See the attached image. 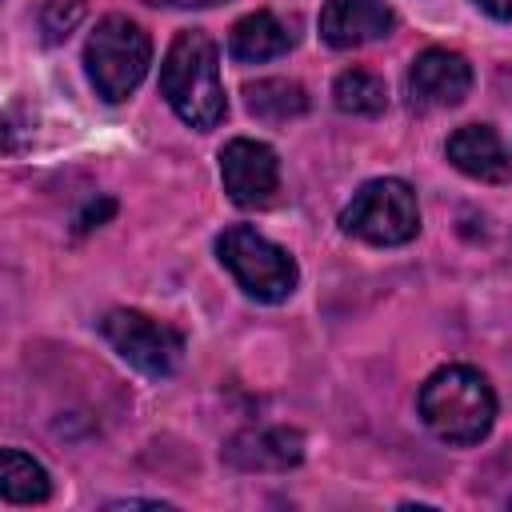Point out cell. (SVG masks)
<instances>
[{
    "instance_id": "10",
    "label": "cell",
    "mask_w": 512,
    "mask_h": 512,
    "mask_svg": "<svg viewBox=\"0 0 512 512\" xmlns=\"http://www.w3.org/2000/svg\"><path fill=\"white\" fill-rule=\"evenodd\" d=\"M448 160L472 176V180H484V184H504L512 180V156L504 148V140L496 136V128L488 124H464L448 136Z\"/></svg>"
},
{
    "instance_id": "15",
    "label": "cell",
    "mask_w": 512,
    "mask_h": 512,
    "mask_svg": "<svg viewBox=\"0 0 512 512\" xmlns=\"http://www.w3.org/2000/svg\"><path fill=\"white\" fill-rule=\"evenodd\" d=\"M332 100H336V108L348 112V116H380L384 104H388V88H384L380 76H372V72H364V68H348V72L336 76Z\"/></svg>"
},
{
    "instance_id": "4",
    "label": "cell",
    "mask_w": 512,
    "mask_h": 512,
    "mask_svg": "<svg viewBox=\"0 0 512 512\" xmlns=\"http://www.w3.org/2000/svg\"><path fill=\"white\" fill-rule=\"evenodd\" d=\"M216 252H220V264L236 276V284L252 296V300H264V304H280L296 292V260L272 244L268 236H260L256 228L248 224H232L220 232L216 240Z\"/></svg>"
},
{
    "instance_id": "12",
    "label": "cell",
    "mask_w": 512,
    "mask_h": 512,
    "mask_svg": "<svg viewBox=\"0 0 512 512\" xmlns=\"http://www.w3.org/2000/svg\"><path fill=\"white\" fill-rule=\"evenodd\" d=\"M288 48H292V28L272 12H248L244 20H236V28L228 36V52L244 64L284 56Z\"/></svg>"
},
{
    "instance_id": "11",
    "label": "cell",
    "mask_w": 512,
    "mask_h": 512,
    "mask_svg": "<svg viewBox=\"0 0 512 512\" xmlns=\"http://www.w3.org/2000/svg\"><path fill=\"white\" fill-rule=\"evenodd\" d=\"M300 456H304V436L292 428L240 432L224 448V460L244 468V472H284V468L300 464Z\"/></svg>"
},
{
    "instance_id": "3",
    "label": "cell",
    "mask_w": 512,
    "mask_h": 512,
    "mask_svg": "<svg viewBox=\"0 0 512 512\" xmlns=\"http://www.w3.org/2000/svg\"><path fill=\"white\" fill-rule=\"evenodd\" d=\"M84 64H88V76H92L96 92L108 104H120L144 80V72L152 64V40L136 20L104 16L92 28L88 44H84Z\"/></svg>"
},
{
    "instance_id": "18",
    "label": "cell",
    "mask_w": 512,
    "mask_h": 512,
    "mask_svg": "<svg viewBox=\"0 0 512 512\" xmlns=\"http://www.w3.org/2000/svg\"><path fill=\"white\" fill-rule=\"evenodd\" d=\"M148 4H168V8H212L224 0H148Z\"/></svg>"
},
{
    "instance_id": "6",
    "label": "cell",
    "mask_w": 512,
    "mask_h": 512,
    "mask_svg": "<svg viewBox=\"0 0 512 512\" xmlns=\"http://www.w3.org/2000/svg\"><path fill=\"white\" fill-rule=\"evenodd\" d=\"M100 332L144 376H172L180 368V360H184V336L172 324L152 320L144 312L116 308V312H108L100 320Z\"/></svg>"
},
{
    "instance_id": "17",
    "label": "cell",
    "mask_w": 512,
    "mask_h": 512,
    "mask_svg": "<svg viewBox=\"0 0 512 512\" xmlns=\"http://www.w3.org/2000/svg\"><path fill=\"white\" fill-rule=\"evenodd\" d=\"M492 20H512V0H476Z\"/></svg>"
},
{
    "instance_id": "2",
    "label": "cell",
    "mask_w": 512,
    "mask_h": 512,
    "mask_svg": "<svg viewBox=\"0 0 512 512\" xmlns=\"http://www.w3.org/2000/svg\"><path fill=\"white\" fill-rule=\"evenodd\" d=\"M424 424L448 444H476L496 420V396L488 380L468 364H448L432 372L420 388Z\"/></svg>"
},
{
    "instance_id": "8",
    "label": "cell",
    "mask_w": 512,
    "mask_h": 512,
    "mask_svg": "<svg viewBox=\"0 0 512 512\" xmlns=\"http://www.w3.org/2000/svg\"><path fill=\"white\" fill-rule=\"evenodd\" d=\"M472 92V64L448 48H424L408 68L412 108H456Z\"/></svg>"
},
{
    "instance_id": "13",
    "label": "cell",
    "mask_w": 512,
    "mask_h": 512,
    "mask_svg": "<svg viewBox=\"0 0 512 512\" xmlns=\"http://www.w3.org/2000/svg\"><path fill=\"white\" fill-rule=\"evenodd\" d=\"M244 96H248V112H252L256 120H268V124L292 120V116H300V112L308 108L304 88H300L296 80H280V76H276V80H256V84H248Z\"/></svg>"
},
{
    "instance_id": "7",
    "label": "cell",
    "mask_w": 512,
    "mask_h": 512,
    "mask_svg": "<svg viewBox=\"0 0 512 512\" xmlns=\"http://www.w3.org/2000/svg\"><path fill=\"white\" fill-rule=\"evenodd\" d=\"M220 180L240 208H264L280 184L276 152L260 140H228L220 152Z\"/></svg>"
},
{
    "instance_id": "5",
    "label": "cell",
    "mask_w": 512,
    "mask_h": 512,
    "mask_svg": "<svg viewBox=\"0 0 512 512\" xmlns=\"http://www.w3.org/2000/svg\"><path fill=\"white\" fill-rule=\"evenodd\" d=\"M340 228L364 244H408L420 232V208H416V192L404 180H368L348 208L340 212Z\"/></svg>"
},
{
    "instance_id": "16",
    "label": "cell",
    "mask_w": 512,
    "mask_h": 512,
    "mask_svg": "<svg viewBox=\"0 0 512 512\" xmlns=\"http://www.w3.org/2000/svg\"><path fill=\"white\" fill-rule=\"evenodd\" d=\"M84 12H88L84 0H48V4L40 8V32H44V40H48V44H60V40L84 20Z\"/></svg>"
},
{
    "instance_id": "1",
    "label": "cell",
    "mask_w": 512,
    "mask_h": 512,
    "mask_svg": "<svg viewBox=\"0 0 512 512\" xmlns=\"http://www.w3.org/2000/svg\"><path fill=\"white\" fill-rule=\"evenodd\" d=\"M160 92L172 104V112L200 132L216 128L224 120L228 100H224V84H220L216 44L208 32L184 28L168 44V56L160 64Z\"/></svg>"
},
{
    "instance_id": "9",
    "label": "cell",
    "mask_w": 512,
    "mask_h": 512,
    "mask_svg": "<svg viewBox=\"0 0 512 512\" xmlns=\"http://www.w3.org/2000/svg\"><path fill=\"white\" fill-rule=\"evenodd\" d=\"M392 24L396 16L384 0H328L320 8V36L332 48H360L388 36Z\"/></svg>"
},
{
    "instance_id": "14",
    "label": "cell",
    "mask_w": 512,
    "mask_h": 512,
    "mask_svg": "<svg viewBox=\"0 0 512 512\" xmlns=\"http://www.w3.org/2000/svg\"><path fill=\"white\" fill-rule=\"evenodd\" d=\"M0 492H4L8 504H44L52 496V484H48V472L32 456H24L20 448H4Z\"/></svg>"
}]
</instances>
